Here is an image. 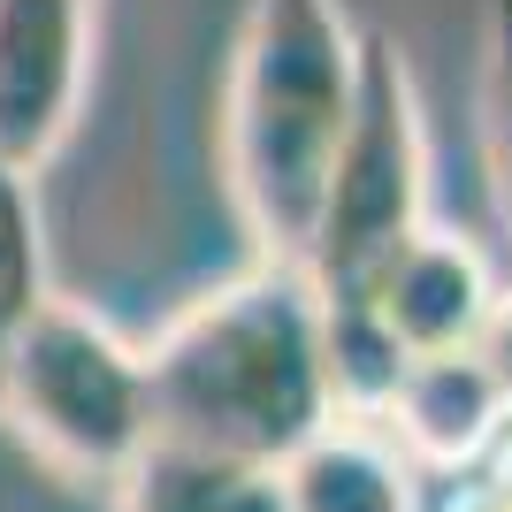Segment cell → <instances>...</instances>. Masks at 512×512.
Listing matches in <instances>:
<instances>
[{"instance_id":"6da1fadb","label":"cell","mask_w":512,"mask_h":512,"mask_svg":"<svg viewBox=\"0 0 512 512\" xmlns=\"http://www.w3.org/2000/svg\"><path fill=\"white\" fill-rule=\"evenodd\" d=\"M153 444L276 474L337 421L321 367V299L291 260H260L146 344Z\"/></svg>"},{"instance_id":"7a4b0ae2","label":"cell","mask_w":512,"mask_h":512,"mask_svg":"<svg viewBox=\"0 0 512 512\" xmlns=\"http://www.w3.org/2000/svg\"><path fill=\"white\" fill-rule=\"evenodd\" d=\"M360 92V31L337 0H253L222 100V169L260 260L299 268Z\"/></svg>"},{"instance_id":"3957f363","label":"cell","mask_w":512,"mask_h":512,"mask_svg":"<svg viewBox=\"0 0 512 512\" xmlns=\"http://www.w3.org/2000/svg\"><path fill=\"white\" fill-rule=\"evenodd\" d=\"M0 428L62 482H123L153 444L146 352L92 306L46 291L0 360Z\"/></svg>"},{"instance_id":"277c9868","label":"cell","mask_w":512,"mask_h":512,"mask_svg":"<svg viewBox=\"0 0 512 512\" xmlns=\"http://www.w3.org/2000/svg\"><path fill=\"white\" fill-rule=\"evenodd\" d=\"M428 222V130H421V92L390 39H360V92L352 123L337 138L329 184H321L314 237L299 253V276L321 299H352L390 245H406Z\"/></svg>"},{"instance_id":"5b68a950","label":"cell","mask_w":512,"mask_h":512,"mask_svg":"<svg viewBox=\"0 0 512 512\" xmlns=\"http://www.w3.org/2000/svg\"><path fill=\"white\" fill-rule=\"evenodd\" d=\"M92 0H0V169L39 176L77 130Z\"/></svg>"},{"instance_id":"8992f818","label":"cell","mask_w":512,"mask_h":512,"mask_svg":"<svg viewBox=\"0 0 512 512\" xmlns=\"http://www.w3.org/2000/svg\"><path fill=\"white\" fill-rule=\"evenodd\" d=\"M352 299L375 306L383 329L406 344V352H459V344H474V329L490 321L497 276L459 230L421 222L406 245H390L383 268H375Z\"/></svg>"},{"instance_id":"52a82bcc","label":"cell","mask_w":512,"mask_h":512,"mask_svg":"<svg viewBox=\"0 0 512 512\" xmlns=\"http://www.w3.org/2000/svg\"><path fill=\"white\" fill-rule=\"evenodd\" d=\"M375 428L421 467H474L512 428V406L490 367L474 360V344H459V352H413Z\"/></svg>"},{"instance_id":"ba28073f","label":"cell","mask_w":512,"mask_h":512,"mask_svg":"<svg viewBox=\"0 0 512 512\" xmlns=\"http://www.w3.org/2000/svg\"><path fill=\"white\" fill-rule=\"evenodd\" d=\"M283 512H413L406 451L375 421H329L276 467Z\"/></svg>"},{"instance_id":"9c48e42d","label":"cell","mask_w":512,"mask_h":512,"mask_svg":"<svg viewBox=\"0 0 512 512\" xmlns=\"http://www.w3.org/2000/svg\"><path fill=\"white\" fill-rule=\"evenodd\" d=\"M123 512H283L276 474L260 467H230L207 451H176V444H146L138 467L115 482Z\"/></svg>"},{"instance_id":"30bf717a","label":"cell","mask_w":512,"mask_h":512,"mask_svg":"<svg viewBox=\"0 0 512 512\" xmlns=\"http://www.w3.org/2000/svg\"><path fill=\"white\" fill-rule=\"evenodd\" d=\"M39 299H46V253H39V214H31V176L0 169V360Z\"/></svg>"},{"instance_id":"8fae6325","label":"cell","mask_w":512,"mask_h":512,"mask_svg":"<svg viewBox=\"0 0 512 512\" xmlns=\"http://www.w3.org/2000/svg\"><path fill=\"white\" fill-rule=\"evenodd\" d=\"M482 146H490V184L512 222V0H490L482 16Z\"/></svg>"},{"instance_id":"7c38bea8","label":"cell","mask_w":512,"mask_h":512,"mask_svg":"<svg viewBox=\"0 0 512 512\" xmlns=\"http://www.w3.org/2000/svg\"><path fill=\"white\" fill-rule=\"evenodd\" d=\"M474 360L490 367V383L505 390V406H512V291H497L490 321L474 329Z\"/></svg>"},{"instance_id":"4fadbf2b","label":"cell","mask_w":512,"mask_h":512,"mask_svg":"<svg viewBox=\"0 0 512 512\" xmlns=\"http://www.w3.org/2000/svg\"><path fill=\"white\" fill-rule=\"evenodd\" d=\"M490 497H497V505H505V512H512V451H505V467H497V482H490Z\"/></svg>"}]
</instances>
